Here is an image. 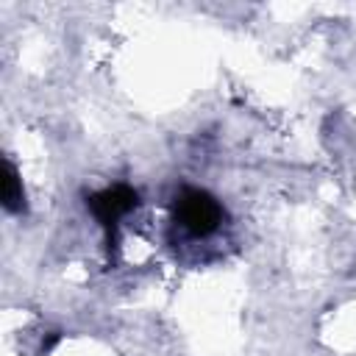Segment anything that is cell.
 I'll return each instance as SVG.
<instances>
[{"label": "cell", "mask_w": 356, "mask_h": 356, "mask_svg": "<svg viewBox=\"0 0 356 356\" xmlns=\"http://www.w3.org/2000/svg\"><path fill=\"white\" fill-rule=\"evenodd\" d=\"M175 217L192 236H209L222 222V206L203 189H184L175 200Z\"/></svg>", "instance_id": "1"}, {"label": "cell", "mask_w": 356, "mask_h": 356, "mask_svg": "<svg viewBox=\"0 0 356 356\" xmlns=\"http://www.w3.org/2000/svg\"><path fill=\"white\" fill-rule=\"evenodd\" d=\"M134 206H136V192H134L131 186H125V184L108 186V189L97 192V195L89 200L92 214H95L97 222H103L106 228H114Z\"/></svg>", "instance_id": "2"}, {"label": "cell", "mask_w": 356, "mask_h": 356, "mask_svg": "<svg viewBox=\"0 0 356 356\" xmlns=\"http://www.w3.org/2000/svg\"><path fill=\"white\" fill-rule=\"evenodd\" d=\"M22 200H25L22 178H19L17 167L11 161H6V167H3V203L8 211H17V209H22Z\"/></svg>", "instance_id": "3"}]
</instances>
